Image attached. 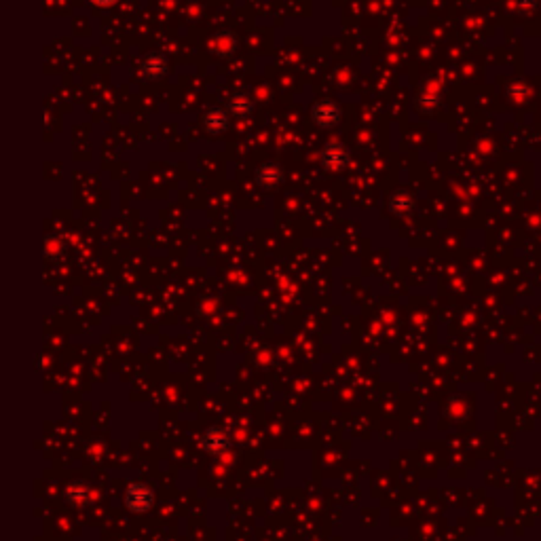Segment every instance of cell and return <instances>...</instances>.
Masks as SVG:
<instances>
[{"instance_id": "6da1fadb", "label": "cell", "mask_w": 541, "mask_h": 541, "mask_svg": "<svg viewBox=\"0 0 541 541\" xmlns=\"http://www.w3.org/2000/svg\"><path fill=\"white\" fill-rule=\"evenodd\" d=\"M311 116H313V121H315L320 127L326 129V127H332V125H336V123L341 121V108H339L334 102L324 99V102H320V104L313 106Z\"/></svg>"}, {"instance_id": "7a4b0ae2", "label": "cell", "mask_w": 541, "mask_h": 541, "mask_svg": "<svg viewBox=\"0 0 541 541\" xmlns=\"http://www.w3.org/2000/svg\"><path fill=\"white\" fill-rule=\"evenodd\" d=\"M347 159H349V154H347V150L341 146V144H328L324 150H322V163L328 167V169H341L345 163H347Z\"/></svg>"}, {"instance_id": "3957f363", "label": "cell", "mask_w": 541, "mask_h": 541, "mask_svg": "<svg viewBox=\"0 0 541 541\" xmlns=\"http://www.w3.org/2000/svg\"><path fill=\"white\" fill-rule=\"evenodd\" d=\"M281 178H284V171H281V167H277L275 163H267V165L260 167V171H258V182H260L262 186H269V188L277 186V184L281 182Z\"/></svg>"}, {"instance_id": "277c9868", "label": "cell", "mask_w": 541, "mask_h": 541, "mask_svg": "<svg viewBox=\"0 0 541 541\" xmlns=\"http://www.w3.org/2000/svg\"><path fill=\"white\" fill-rule=\"evenodd\" d=\"M233 108H235V112L245 114V112H250V110H252V99H250V97H245V95H239V97H235V99H233Z\"/></svg>"}]
</instances>
